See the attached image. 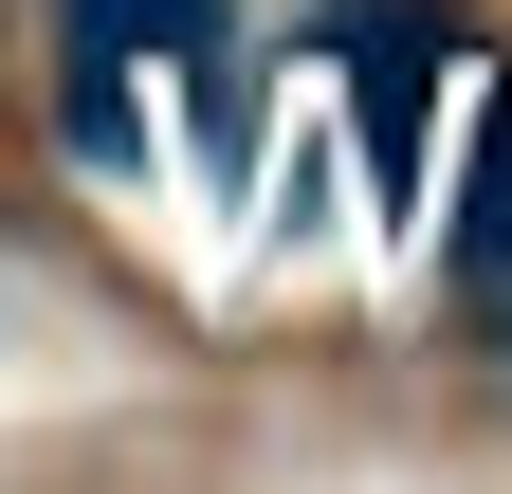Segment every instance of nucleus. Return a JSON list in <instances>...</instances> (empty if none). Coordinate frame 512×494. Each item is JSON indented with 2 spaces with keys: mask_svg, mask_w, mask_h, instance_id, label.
Segmentation results:
<instances>
[{
  "mask_svg": "<svg viewBox=\"0 0 512 494\" xmlns=\"http://www.w3.org/2000/svg\"><path fill=\"white\" fill-rule=\"evenodd\" d=\"M330 55H348V92H366L384 183H403L421 165V92H439V19H330Z\"/></svg>",
  "mask_w": 512,
  "mask_h": 494,
  "instance_id": "obj_2",
  "label": "nucleus"
},
{
  "mask_svg": "<svg viewBox=\"0 0 512 494\" xmlns=\"http://www.w3.org/2000/svg\"><path fill=\"white\" fill-rule=\"evenodd\" d=\"M458 275L512 293V110L476 92V165H458Z\"/></svg>",
  "mask_w": 512,
  "mask_h": 494,
  "instance_id": "obj_3",
  "label": "nucleus"
},
{
  "mask_svg": "<svg viewBox=\"0 0 512 494\" xmlns=\"http://www.w3.org/2000/svg\"><path fill=\"white\" fill-rule=\"evenodd\" d=\"M238 0H55V37H74V147L92 165H147V110H128V74L147 55H220Z\"/></svg>",
  "mask_w": 512,
  "mask_h": 494,
  "instance_id": "obj_1",
  "label": "nucleus"
}]
</instances>
